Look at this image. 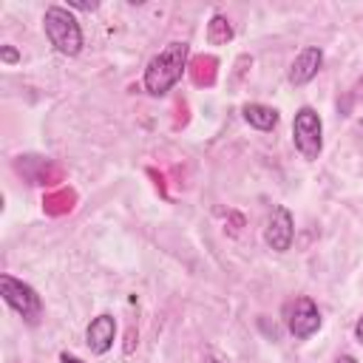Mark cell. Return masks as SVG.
<instances>
[{
  "label": "cell",
  "instance_id": "cell-1",
  "mask_svg": "<svg viewBox=\"0 0 363 363\" xmlns=\"http://www.w3.org/2000/svg\"><path fill=\"white\" fill-rule=\"evenodd\" d=\"M187 57H190V45L182 40L176 43H167L156 57H150L147 68H145V77H142V85L150 96H164L184 74L187 68Z\"/></svg>",
  "mask_w": 363,
  "mask_h": 363
},
{
  "label": "cell",
  "instance_id": "cell-2",
  "mask_svg": "<svg viewBox=\"0 0 363 363\" xmlns=\"http://www.w3.org/2000/svg\"><path fill=\"white\" fill-rule=\"evenodd\" d=\"M43 31L48 37V43L65 54V57H77L82 51V28L79 20L65 9V6H48L43 14Z\"/></svg>",
  "mask_w": 363,
  "mask_h": 363
},
{
  "label": "cell",
  "instance_id": "cell-3",
  "mask_svg": "<svg viewBox=\"0 0 363 363\" xmlns=\"http://www.w3.org/2000/svg\"><path fill=\"white\" fill-rule=\"evenodd\" d=\"M0 295H3V301H6L28 326H37V323H40V318H43V301H40V295H37V289H34L31 284H26V281H20V278L3 272V275H0Z\"/></svg>",
  "mask_w": 363,
  "mask_h": 363
},
{
  "label": "cell",
  "instance_id": "cell-4",
  "mask_svg": "<svg viewBox=\"0 0 363 363\" xmlns=\"http://www.w3.org/2000/svg\"><path fill=\"white\" fill-rule=\"evenodd\" d=\"M292 139H295V147L298 153L306 159V162H315L323 150V122L318 116L315 108L303 105L295 111V119H292Z\"/></svg>",
  "mask_w": 363,
  "mask_h": 363
},
{
  "label": "cell",
  "instance_id": "cell-5",
  "mask_svg": "<svg viewBox=\"0 0 363 363\" xmlns=\"http://www.w3.org/2000/svg\"><path fill=\"white\" fill-rule=\"evenodd\" d=\"M286 326L292 332V337L306 340L320 329V309L315 306L312 298L301 295L292 303H286Z\"/></svg>",
  "mask_w": 363,
  "mask_h": 363
},
{
  "label": "cell",
  "instance_id": "cell-6",
  "mask_svg": "<svg viewBox=\"0 0 363 363\" xmlns=\"http://www.w3.org/2000/svg\"><path fill=\"white\" fill-rule=\"evenodd\" d=\"M295 238V218L284 204H275L272 213L267 216V227H264V241L269 250L275 252H286L292 247Z\"/></svg>",
  "mask_w": 363,
  "mask_h": 363
},
{
  "label": "cell",
  "instance_id": "cell-7",
  "mask_svg": "<svg viewBox=\"0 0 363 363\" xmlns=\"http://www.w3.org/2000/svg\"><path fill=\"white\" fill-rule=\"evenodd\" d=\"M113 340H116V320H113V315H96V318H91V323H88V329H85V343H88V349L94 352V354H105L111 346H113Z\"/></svg>",
  "mask_w": 363,
  "mask_h": 363
},
{
  "label": "cell",
  "instance_id": "cell-8",
  "mask_svg": "<svg viewBox=\"0 0 363 363\" xmlns=\"http://www.w3.org/2000/svg\"><path fill=\"white\" fill-rule=\"evenodd\" d=\"M320 65H323V51H320L318 45L301 48V54H298V57L292 60V65H289V82H292V85H306V82H312V79L318 77Z\"/></svg>",
  "mask_w": 363,
  "mask_h": 363
},
{
  "label": "cell",
  "instance_id": "cell-9",
  "mask_svg": "<svg viewBox=\"0 0 363 363\" xmlns=\"http://www.w3.org/2000/svg\"><path fill=\"white\" fill-rule=\"evenodd\" d=\"M241 113H244L247 125L255 128V130H272L278 125V111L269 108V105H261V102H247L241 108Z\"/></svg>",
  "mask_w": 363,
  "mask_h": 363
},
{
  "label": "cell",
  "instance_id": "cell-10",
  "mask_svg": "<svg viewBox=\"0 0 363 363\" xmlns=\"http://www.w3.org/2000/svg\"><path fill=\"white\" fill-rule=\"evenodd\" d=\"M230 40H233V26H230V20H227L224 14H213L210 23H207V43L224 45V43H230Z\"/></svg>",
  "mask_w": 363,
  "mask_h": 363
},
{
  "label": "cell",
  "instance_id": "cell-11",
  "mask_svg": "<svg viewBox=\"0 0 363 363\" xmlns=\"http://www.w3.org/2000/svg\"><path fill=\"white\" fill-rule=\"evenodd\" d=\"M0 60H3L6 65H14V62L20 60V54H17V48H11V45H0Z\"/></svg>",
  "mask_w": 363,
  "mask_h": 363
},
{
  "label": "cell",
  "instance_id": "cell-12",
  "mask_svg": "<svg viewBox=\"0 0 363 363\" xmlns=\"http://www.w3.org/2000/svg\"><path fill=\"white\" fill-rule=\"evenodd\" d=\"M68 9H82V11H94L96 3H79V0H68Z\"/></svg>",
  "mask_w": 363,
  "mask_h": 363
},
{
  "label": "cell",
  "instance_id": "cell-13",
  "mask_svg": "<svg viewBox=\"0 0 363 363\" xmlns=\"http://www.w3.org/2000/svg\"><path fill=\"white\" fill-rule=\"evenodd\" d=\"M354 337H357V343H363V315H360L357 323H354Z\"/></svg>",
  "mask_w": 363,
  "mask_h": 363
},
{
  "label": "cell",
  "instance_id": "cell-14",
  "mask_svg": "<svg viewBox=\"0 0 363 363\" xmlns=\"http://www.w3.org/2000/svg\"><path fill=\"white\" fill-rule=\"evenodd\" d=\"M60 360H62V363H82V360H77V357H71L68 352H62V354H60Z\"/></svg>",
  "mask_w": 363,
  "mask_h": 363
},
{
  "label": "cell",
  "instance_id": "cell-15",
  "mask_svg": "<svg viewBox=\"0 0 363 363\" xmlns=\"http://www.w3.org/2000/svg\"><path fill=\"white\" fill-rule=\"evenodd\" d=\"M335 363H357V360H354V357H352V354H340V357H337V360H335Z\"/></svg>",
  "mask_w": 363,
  "mask_h": 363
},
{
  "label": "cell",
  "instance_id": "cell-16",
  "mask_svg": "<svg viewBox=\"0 0 363 363\" xmlns=\"http://www.w3.org/2000/svg\"><path fill=\"white\" fill-rule=\"evenodd\" d=\"M207 363H218V360H207Z\"/></svg>",
  "mask_w": 363,
  "mask_h": 363
}]
</instances>
